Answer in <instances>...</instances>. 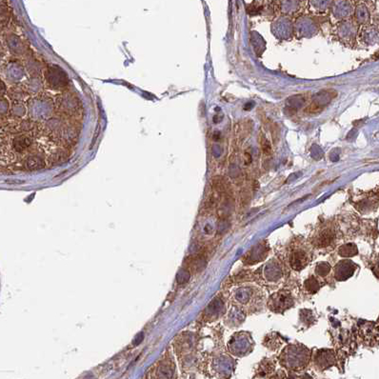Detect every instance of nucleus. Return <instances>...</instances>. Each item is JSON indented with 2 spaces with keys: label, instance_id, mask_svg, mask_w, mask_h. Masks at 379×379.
Masks as SVG:
<instances>
[{
  "label": "nucleus",
  "instance_id": "f03ea898",
  "mask_svg": "<svg viewBox=\"0 0 379 379\" xmlns=\"http://www.w3.org/2000/svg\"><path fill=\"white\" fill-rule=\"evenodd\" d=\"M262 147L266 154H270L271 153V146L269 145V143L267 141H265V143L263 144Z\"/></svg>",
  "mask_w": 379,
  "mask_h": 379
},
{
  "label": "nucleus",
  "instance_id": "f257e3e1",
  "mask_svg": "<svg viewBox=\"0 0 379 379\" xmlns=\"http://www.w3.org/2000/svg\"><path fill=\"white\" fill-rule=\"evenodd\" d=\"M323 110V107H322V105H320L319 103H313L309 108H308V112L310 113V114H317V113H319V112H321Z\"/></svg>",
  "mask_w": 379,
  "mask_h": 379
}]
</instances>
